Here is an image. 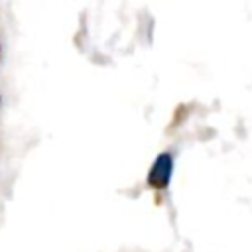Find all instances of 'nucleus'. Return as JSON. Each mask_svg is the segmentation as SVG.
<instances>
[{"label":"nucleus","instance_id":"obj_1","mask_svg":"<svg viewBox=\"0 0 252 252\" xmlns=\"http://www.w3.org/2000/svg\"><path fill=\"white\" fill-rule=\"evenodd\" d=\"M171 171H173V159L167 152L159 154L154 163H152V169L148 173V183L154 187V189H163L167 187L169 183V177H171Z\"/></svg>","mask_w":252,"mask_h":252},{"label":"nucleus","instance_id":"obj_2","mask_svg":"<svg viewBox=\"0 0 252 252\" xmlns=\"http://www.w3.org/2000/svg\"><path fill=\"white\" fill-rule=\"evenodd\" d=\"M0 102H2V98H0Z\"/></svg>","mask_w":252,"mask_h":252}]
</instances>
